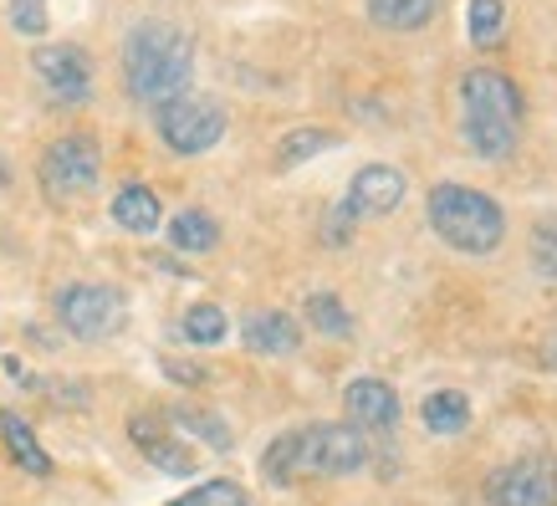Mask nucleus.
<instances>
[{"label": "nucleus", "instance_id": "obj_1", "mask_svg": "<svg viewBox=\"0 0 557 506\" xmlns=\"http://www.w3.org/2000/svg\"><path fill=\"white\" fill-rule=\"evenodd\" d=\"M195 77V41L170 21H138L123 36V87L134 102L164 108L170 98L189 92Z\"/></svg>", "mask_w": 557, "mask_h": 506}, {"label": "nucleus", "instance_id": "obj_2", "mask_svg": "<svg viewBox=\"0 0 557 506\" xmlns=\"http://www.w3.org/2000/svg\"><path fill=\"white\" fill-rule=\"evenodd\" d=\"M369 466V435L354 424H307L267 445L261 476L271 486H292L297 476H358Z\"/></svg>", "mask_w": 557, "mask_h": 506}, {"label": "nucleus", "instance_id": "obj_3", "mask_svg": "<svg viewBox=\"0 0 557 506\" xmlns=\"http://www.w3.org/2000/svg\"><path fill=\"white\" fill-rule=\"evenodd\" d=\"M460 102H466V144L475 159H507L522 138V87L507 72L475 67L460 77Z\"/></svg>", "mask_w": 557, "mask_h": 506}, {"label": "nucleus", "instance_id": "obj_4", "mask_svg": "<svg viewBox=\"0 0 557 506\" xmlns=\"http://www.w3.org/2000/svg\"><path fill=\"white\" fill-rule=\"evenodd\" d=\"M430 231L460 256H486L507 240L502 205L471 185H435L430 189Z\"/></svg>", "mask_w": 557, "mask_h": 506}, {"label": "nucleus", "instance_id": "obj_5", "mask_svg": "<svg viewBox=\"0 0 557 506\" xmlns=\"http://www.w3.org/2000/svg\"><path fill=\"white\" fill-rule=\"evenodd\" d=\"M57 322L83 343H108L128 322V297L113 282H72L57 292Z\"/></svg>", "mask_w": 557, "mask_h": 506}, {"label": "nucleus", "instance_id": "obj_6", "mask_svg": "<svg viewBox=\"0 0 557 506\" xmlns=\"http://www.w3.org/2000/svg\"><path fill=\"white\" fill-rule=\"evenodd\" d=\"M153 123H159V138L185 159L189 153H210L225 138V108L215 98H195V92H180L164 108H153Z\"/></svg>", "mask_w": 557, "mask_h": 506}, {"label": "nucleus", "instance_id": "obj_7", "mask_svg": "<svg viewBox=\"0 0 557 506\" xmlns=\"http://www.w3.org/2000/svg\"><path fill=\"white\" fill-rule=\"evenodd\" d=\"M36 174H41V189H51L57 200H77V195H92V189H98L102 153L87 134H67V138H57V144H47Z\"/></svg>", "mask_w": 557, "mask_h": 506}, {"label": "nucleus", "instance_id": "obj_8", "mask_svg": "<svg viewBox=\"0 0 557 506\" xmlns=\"http://www.w3.org/2000/svg\"><path fill=\"white\" fill-rule=\"evenodd\" d=\"M491 506H557V460L522 456L486 476Z\"/></svg>", "mask_w": 557, "mask_h": 506}, {"label": "nucleus", "instance_id": "obj_9", "mask_svg": "<svg viewBox=\"0 0 557 506\" xmlns=\"http://www.w3.org/2000/svg\"><path fill=\"white\" fill-rule=\"evenodd\" d=\"M32 67L57 102H87L92 98V57L77 41H47L32 51Z\"/></svg>", "mask_w": 557, "mask_h": 506}, {"label": "nucleus", "instance_id": "obj_10", "mask_svg": "<svg viewBox=\"0 0 557 506\" xmlns=\"http://www.w3.org/2000/svg\"><path fill=\"white\" fill-rule=\"evenodd\" d=\"M405 174L394 164H363L354 174V185L343 195V210L354 220H369V215H388V210H399L405 205Z\"/></svg>", "mask_w": 557, "mask_h": 506}, {"label": "nucleus", "instance_id": "obj_11", "mask_svg": "<svg viewBox=\"0 0 557 506\" xmlns=\"http://www.w3.org/2000/svg\"><path fill=\"white\" fill-rule=\"evenodd\" d=\"M343 415L363 435H384V430L399 424V394L384 379H354V384L343 388Z\"/></svg>", "mask_w": 557, "mask_h": 506}, {"label": "nucleus", "instance_id": "obj_12", "mask_svg": "<svg viewBox=\"0 0 557 506\" xmlns=\"http://www.w3.org/2000/svg\"><path fill=\"white\" fill-rule=\"evenodd\" d=\"M240 337H246V348H251V354H261V358H292V354H297V343H302V328H297V318H292V312L261 307V312H251V318H246Z\"/></svg>", "mask_w": 557, "mask_h": 506}, {"label": "nucleus", "instance_id": "obj_13", "mask_svg": "<svg viewBox=\"0 0 557 506\" xmlns=\"http://www.w3.org/2000/svg\"><path fill=\"white\" fill-rule=\"evenodd\" d=\"M128 435H134V445L153 460V466H159V471L195 476V456H189L185 445L164 430V420H159V415H134V420H128Z\"/></svg>", "mask_w": 557, "mask_h": 506}, {"label": "nucleus", "instance_id": "obj_14", "mask_svg": "<svg viewBox=\"0 0 557 506\" xmlns=\"http://www.w3.org/2000/svg\"><path fill=\"white\" fill-rule=\"evenodd\" d=\"M113 220H119L128 236H153V231H159V220H164L159 195H153L149 185H123L119 195H113Z\"/></svg>", "mask_w": 557, "mask_h": 506}, {"label": "nucleus", "instance_id": "obj_15", "mask_svg": "<svg viewBox=\"0 0 557 506\" xmlns=\"http://www.w3.org/2000/svg\"><path fill=\"white\" fill-rule=\"evenodd\" d=\"M0 435H5V451L16 456V466H21L26 476H51V456L41 451L36 430L21 420L16 409H5V415H0Z\"/></svg>", "mask_w": 557, "mask_h": 506}, {"label": "nucleus", "instance_id": "obj_16", "mask_svg": "<svg viewBox=\"0 0 557 506\" xmlns=\"http://www.w3.org/2000/svg\"><path fill=\"white\" fill-rule=\"evenodd\" d=\"M420 420L430 435H460V430L471 424V399H466L460 388H435L420 405Z\"/></svg>", "mask_w": 557, "mask_h": 506}, {"label": "nucleus", "instance_id": "obj_17", "mask_svg": "<svg viewBox=\"0 0 557 506\" xmlns=\"http://www.w3.org/2000/svg\"><path fill=\"white\" fill-rule=\"evenodd\" d=\"M440 11V0H369V21L384 32H420Z\"/></svg>", "mask_w": 557, "mask_h": 506}, {"label": "nucleus", "instance_id": "obj_18", "mask_svg": "<svg viewBox=\"0 0 557 506\" xmlns=\"http://www.w3.org/2000/svg\"><path fill=\"white\" fill-rule=\"evenodd\" d=\"M170 246L174 251H215L220 246V225L210 210H180V215L170 220Z\"/></svg>", "mask_w": 557, "mask_h": 506}, {"label": "nucleus", "instance_id": "obj_19", "mask_svg": "<svg viewBox=\"0 0 557 506\" xmlns=\"http://www.w3.org/2000/svg\"><path fill=\"white\" fill-rule=\"evenodd\" d=\"M466 36L475 47H502L507 36V5L502 0H471L466 5Z\"/></svg>", "mask_w": 557, "mask_h": 506}, {"label": "nucleus", "instance_id": "obj_20", "mask_svg": "<svg viewBox=\"0 0 557 506\" xmlns=\"http://www.w3.org/2000/svg\"><path fill=\"white\" fill-rule=\"evenodd\" d=\"M322 149H338V134H333V128H292V134L276 144V164L292 169V164H302V159H318Z\"/></svg>", "mask_w": 557, "mask_h": 506}, {"label": "nucleus", "instance_id": "obj_21", "mask_svg": "<svg viewBox=\"0 0 557 506\" xmlns=\"http://www.w3.org/2000/svg\"><path fill=\"white\" fill-rule=\"evenodd\" d=\"M302 312H307V322H312L318 333H327V337H348V333H354V318H348L343 297H333V292H312Z\"/></svg>", "mask_w": 557, "mask_h": 506}, {"label": "nucleus", "instance_id": "obj_22", "mask_svg": "<svg viewBox=\"0 0 557 506\" xmlns=\"http://www.w3.org/2000/svg\"><path fill=\"white\" fill-rule=\"evenodd\" d=\"M225 307H215V303H200V307H189L185 312V322H180V333L195 343V348H215L220 337H225Z\"/></svg>", "mask_w": 557, "mask_h": 506}, {"label": "nucleus", "instance_id": "obj_23", "mask_svg": "<svg viewBox=\"0 0 557 506\" xmlns=\"http://www.w3.org/2000/svg\"><path fill=\"white\" fill-rule=\"evenodd\" d=\"M170 420L180 424V430H195V435H200L205 445H215V451H231V445H236V435L225 430V420H220V415H205V409L180 405V409H170Z\"/></svg>", "mask_w": 557, "mask_h": 506}, {"label": "nucleus", "instance_id": "obj_24", "mask_svg": "<svg viewBox=\"0 0 557 506\" xmlns=\"http://www.w3.org/2000/svg\"><path fill=\"white\" fill-rule=\"evenodd\" d=\"M527 256H532L537 276L557 282V215H542L537 225H532V236H527Z\"/></svg>", "mask_w": 557, "mask_h": 506}, {"label": "nucleus", "instance_id": "obj_25", "mask_svg": "<svg viewBox=\"0 0 557 506\" xmlns=\"http://www.w3.org/2000/svg\"><path fill=\"white\" fill-rule=\"evenodd\" d=\"M174 506H251V496H246V486H236V481H200V486L185 491Z\"/></svg>", "mask_w": 557, "mask_h": 506}, {"label": "nucleus", "instance_id": "obj_26", "mask_svg": "<svg viewBox=\"0 0 557 506\" xmlns=\"http://www.w3.org/2000/svg\"><path fill=\"white\" fill-rule=\"evenodd\" d=\"M5 11H11V26L21 36H47V26H51L47 0H5Z\"/></svg>", "mask_w": 557, "mask_h": 506}, {"label": "nucleus", "instance_id": "obj_27", "mask_svg": "<svg viewBox=\"0 0 557 506\" xmlns=\"http://www.w3.org/2000/svg\"><path fill=\"white\" fill-rule=\"evenodd\" d=\"M164 373H170V379H180V384H200V379H205L195 363H174V358H164Z\"/></svg>", "mask_w": 557, "mask_h": 506}, {"label": "nucleus", "instance_id": "obj_28", "mask_svg": "<svg viewBox=\"0 0 557 506\" xmlns=\"http://www.w3.org/2000/svg\"><path fill=\"white\" fill-rule=\"evenodd\" d=\"M542 363L557 373V322H553V333H547V343H542Z\"/></svg>", "mask_w": 557, "mask_h": 506}, {"label": "nucleus", "instance_id": "obj_29", "mask_svg": "<svg viewBox=\"0 0 557 506\" xmlns=\"http://www.w3.org/2000/svg\"><path fill=\"white\" fill-rule=\"evenodd\" d=\"M0 189H11V164L0 159Z\"/></svg>", "mask_w": 557, "mask_h": 506}]
</instances>
